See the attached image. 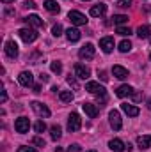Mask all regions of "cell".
Segmentation results:
<instances>
[{"label": "cell", "instance_id": "1", "mask_svg": "<svg viewBox=\"0 0 151 152\" xmlns=\"http://www.w3.org/2000/svg\"><path fill=\"white\" fill-rule=\"evenodd\" d=\"M85 90H87L89 94L96 96L98 99H101V97H107V90H105V87H101V85H100V83H96V81H87V85H85Z\"/></svg>", "mask_w": 151, "mask_h": 152}, {"label": "cell", "instance_id": "2", "mask_svg": "<svg viewBox=\"0 0 151 152\" xmlns=\"http://www.w3.org/2000/svg\"><path fill=\"white\" fill-rule=\"evenodd\" d=\"M94 53H96V50H94V46H93L91 42L84 44V46L78 50V57H80L82 60H91V58H94Z\"/></svg>", "mask_w": 151, "mask_h": 152}, {"label": "cell", "instance_id": "3", "mask_svg": "<svg viewBox=\"0 0 151 152\" xmlns=\"http://www.w3.org/2000/svg\"><path fill=\"white\" fill-rule=\"evenodd\" d=\"M80 127H82V118H80L78 113L73 112V113L70 115V118H68V131H70V133H75Z\"/></svg>", "mask_w": 151, "mask_h": 152}, {"label": "cell", "instance_id": "4", "mask_svg": "<svg viewBox=\"0 0 151 152\" xmlns=\"http://www.w3.org/2000/svg\"><path fill=\"white\" fill-rule=\"evenodd\" d=\"M18 36L21 37V41H25L29 44V42H34L38 39V32L32 30V28H20L18 30Z\"/></svg>", "mask_w": 151, "mask_h": 152}, {"label": "cell", "instance_id": "5", "mask_svg": "<svg viewBox=\"0 0 151 152\" xmlns=\"http://www.w3.org/2000/svg\"><path fill=\"white\" fill-rule=\"evenodd\" d=\"M29 127H30V122H29V118L27 117H20V118H16V122H14V129H16V133H29Z\"/></svg>", "mask_w": 151, "mask_h": 152}, {"label": "cell", "instance_id": "6", "mask_svg": "<svg viewBox=\"0 0 151 152\" xmlns=\"http://www.w3.org/2000/svg\"><path fill=\"white\" fill-rule=\"evenodd\" d=\"M30 106H32V110H34L39 117H43V118L50 117V110H48V106H46V104H43V103H39V101H32V103H30Z\"/></svg>", "mask_w": 151, "mask_h": 152}, {"label": "cell", "instance_id": "7", "mask_svg": "<svg viewBox=\"0 0 151 152\" xmlns=\"http://www.w3.org/2000/svg\"><path fill=\"white\" fill-rule=\"evenodd\" d=\"M68 18H70V21H71L73 25H85V23H87V18H85L80 11H70Z\"/></svg>", "mask_w": 151, "mask_h": 152}, {"label": "cell", "instance_id": "8", "mask_svg": "<svg viewBox=\"0 0 151 152\" xmlns=\"http://www.w3.org/2000/svg\"><path fill=\"white\" fill-rule=\"evenodd\" d=\"M109 122H110L112 129H115V131H119V129H121L123 120H121V115H119V112H117V110H112V112L109 113Z\"/></svg>", "mask_w": 151, "mask_h": 152}, {"label": "cell", "instance_id": "9", "mask_svg": "<svg viewBox=\"0 0 151 152\" xmlns=\"http://www.w3.org/2000/svg\"><path fill=\"white\" fill-rule=\"evenodd\" d=\"M18 83L23 85V87H32L34 85V76H32V73H29V71L20 73L18 75Z\"/></svg>", "mask_w": 151, "mask_h": 152}, {"label": "cell", "instance_id": "10", "mask_svg": "<svg viewBox=\"0 0 151 152\" xmlns=\"http://www.w3.org/2000/svg\"><path fill=\"white\" fill-rule=\"evenodd\" d=\"M4 51H5V55L9 57V58H16L18 57V44L14 42V41H7L5 42V48H4Z\"/></svg>", "mask_w": 151, "mask_h": 152}, {"label": "cell", "instance_id": "11", "mask_svg": "<svg viewBox=\"0 0 151 152\" xmlns=\"http://www.w3.org/2000/svg\"><path fill=\"white\" fill-rule=\"evenodd\" d=\"M114 46H115L114 37H103L101 41H100V48H101V51H103V53H112Z\"/></svg>", "mask_w": 151, "mask_h": 152}, {"label": "cell", "instance_id": "12", "mask_svg": "<svg viewBox=\"0 0 151 152\" xmlns=\"http://www.w3.org/2000/svg\"><path fill=\"white\" fill-rule=\"evenodd\" d=\"M82 110L85 112V115L89 117V118H94L96 115H98V106L94 104V103H82Z\"/></svg>", "mask_w": 151, "mask_h": 152}, {"label": "cell", "instance_id": "13", "mask_svg": "<svg viewBox=\"0 0 151 152\" xmlns=\"http://www.w3.org/2000/svg\"><path fill=\"white\" fill-rule=\"evenodd\" d=\"M75 76L80 78V80H87V78L91 76V69L85 67L84 64H76L75 66Z\"/></svg>", "mask_w": 151, "mask_h": 152}, {"label": "cell", "instance_id": "14", "mask_svg": "<svg viewBox=\"0 0 151 152\" xmlns=\"http://www.w3.org/2000/svg\"><path fill=\"white\" fill-rule=\"evenodd\" d=\"M137 147H139L141 151L150 149L151 147V134H142V136H139V138H137Z\"/></svg>", "mask_w": 151, "mask_h": 152}, {"label": "cell", "instance_id": "15", "mask_svg": "<svg viewBox=\"0 0 151 152\" xmlns=\"http://www.w3.org/2000/svg\"><path fill=\"white\" fill-rule=\"evenodd\" d=\"M109 149L114 151V152H124V151H126V145H124L119 138H114V140L109 142Z\"/></svg>", "mask_w": 151, "mask_h": 152}, {"label": "cell", "instance_id": "16", "mask_svg": "<svg viewBox=\"0 0 151 152\" xmlns=\"http://www.w3.org/2000/svg\"><path fill=\"white\" fill-rule=\"evenodd\" d=\"M80 30L78 28H75V27H70L68 30H66V37H68V41L70 42H76V41H80Z\"/></svg>", "mask_w": 151, "mask_h": 152}, {"label": "cell", "instance_id": "17", "mask_svg": "<svg viewBox=\"0 0 151 152\" xmlns=\"http://www.w3.org/2000/svg\"><path fill=\"white\" fill-rule=\"evenodd\" d=\"M112 75L117 78V80H124V78H128V69H124L123 66H114L112 67Z\"/></svg>", "mask_w": 151, "mask_h": 152}, {"label": "cell", "instance_id": "18", "mask_svg": "<svg viewBox=\"0 0 151 152\" xmlns=\"http://www.w3.org/2000/svg\"><path fill=\"white\" fill-rule=\"evenodd\" d=\"M132 94H133V87H130V85H121L115 90V96L117 97H126V96H132Z\"/></svg>", "mask_w": 151, "mask_h": 152}, {"label": "cell", "instance_id": "19", "mask_svg": "<svg viewBox=\"0 0 151 152\" xmlns=\"http://www.w3.org/2000/svg\"><path fill=\"white\" fill-rule=\"evenodd\" d=\"M25 21H27V25H30V27H36V28H39V27H43L44 23H43V20L39 18V16H36V14H30V16H27L25 18Z\"/></svg>", "mask_w": 151, "mask_h": 152}, {"label": "cell", "instance_id": "20", "mask_svg": "<svg viewBox=\"0 0 151 152\" xmlns=\"http://www.w3.org/2000/svg\"><path fill=\"white\" fill-rule=\"evenodd\" d=\"M105 12H107V5H105V4H98V5L91 7V16H94V18L103 16Z\"/></svg>", "mask_w": 151, "mask_h": 152}, {"label": "cell", "instance_id": "21", "mask_svg": "<svg viewBox=\"0 0 151 152\" xmlns=\"http://www.w3.org/2000/svg\"><path fill=\"white\" fill-rule=\"evenodd\" d=\"M121 110H123L126 115H130V117H137V115H139V108L133 106V104H128V103L121 104Z\"/></svg>", "mask_w": 151, "mask_h": 152}, {"label": "cell", "instance_id": "22", "mask_svg": "<svg viewBox=\"0 0 151 152\" xmlns=\"http://www.w3.org/2000/svg\"><path fill=\"white\" fill-rule=\"evenodd\" d=\"M43 7L48 11V12H59L61 11V7H59V4L55 2V0H46L44 4H43Z\"/></svg>", "mask_w": 151, "mask_h": 152}, {"label": "cell", "instance_id": "23", "mask_svg": "<svg viewBox=\"0 0 151 152\" xmlns=\"http://www.w3.org/2000/svg\"><path fill=\"white\" fill-rule=\"evenodd\" d=\"M150 34H151V28L148 27V25H142V27L137 28V36H139L141 39H148L150 37Z\"/></svg>", "mask_w": 151, "mask_h": 152}, {"label": "cell", "instance_id": "24", "mask_svg": "<svg viewBox=\"0 0 151 152\" xmlns=\"http://www.w3.org/2000/svg\"><path fill=\"white\" fill-rule=\"evenodd\" d=\"M59 97H61L62 103H71V101H73V92H70V90H61V92H59Z\"/></svg>", "mask_w": 151, "mask_h": 152}, {"label": "cell", "instance_id": "25", "mask_svg": "<svg viewBox=\"0 0 151 152\" xmlns=\"http://www.w3.org/2000/svg\"><path fill=\"white\" fill-rule=\"evenodd\" d=\"M50 136H52V140H55V142H57V140L62 136V129H61L59 126H53V127L50 129Z\"/></svg>", "mask_w": 151, "mask_h": 152}, {"label": "cell", "instance_id": "26", "mask_svg": "<svg viewBox=\"0 0 151 152\" xmlns=\"http://www.w3.org/2000/svg\"><path fill=\"white\" fill-rule=\"evenodd\" d=\"M130 50H132V42H130V41L124 39V41L119 42V51H121V53H128Z\"/></svg>", "mask_w": 151, "mask_h": 152}, {"label": "cell", "instance_id": "27", "mask_svg": "<svg viewBox=\"0 0 151 152\" xmlns=\"http://www.w3.org/2000/svg\"><path fill=\"white\" fill-rule=\"evenodd\" d=\"M112 20H114V23H115V25H119V27H121L123 23H126V21H128V16H124V14H114Z\"/></svg>", "mask_w": 151, "mask_h": 152}, {"label": "cell", "instance_id": "28", "mask_svg": "<svg viewBox=\"0 0 151 152\" xmlns=\"http://www.w3.org/2000/svg\"><path fill=\"white\" fill-rule=\"evenodd\" d=\"M50 69H52V73L61 75V73H62V64H61V62H52V64H50Z\"/></svg>", "mask_w": 151, "mask_h": 152}, {"label": "cell", "instance_id": "29", "mask_svg": "<svg viewBox=\"0 0 151 152\" xmlns=\"http://www.w3.org/2000/svg\"><path fill=\"white\" fill-rule=\"evenodd\" d=\"M34 129H36V133H43V131L46 129V124H44L43 120H38V122L34 124Z\"/></svg>", "mask_w": 151, "mask_h": 152}, {"label": "cell", "instance_id": "30", "mask_svg": "<svg viewBox=\"0 0 151 152\" xmlns=\"http://www.w3.org/2000/svg\"><path fill=\"white\" fill-rule=\"evenodd\" d=\"M117 34L126 37V36H130V34H132V30H130V28H126V27H117Z\"/></svg>", "mask_w": 151, "mask_h": 152}, {"label": "cell", "instance_id": "31", "mask_svg": "<svg viewBox=\"0 0 151 152\" xmlns=\"http://www.w3.org/2000/svg\"><path fill=\"white\" fill-rule=\"evenodd\" d=\"M52 34H53L55 37H59V36L62 34V27H61L59 23H57V25H53V28H52Z\"/></svg>", "mask_w": 151, "mask_h": 152}, {"label": "cell", "instance_id": "32", "mask_svg": "<svg viewBox=\"0 0 151 152\" xmlns=\"http://www.w3.org/2000/svg\"><path fill=\"white\" fill-rule=\"evenodd\" d=\"M132 5V0H119L117 2V7H121V9H128Z\"/></svg>", "mask_w": 151, "mask_h": 152}, {"label": "cell", "instance_id": "33", "mask_svg": "<svg viewBox=\"0 0 151 152\" xmlns=\"http://www.w3.org/2000/svg\"><path fill=\"white\" fill-rule=\"evenodd\" d=\"M66 80H68V83H70V85H71V87H73V88H78V81H76V78L75 76H68V78H66Z\"/></svg>", "mask_w": 151, "mask_h": 152}, {"label": "cell", "instance_id": "34", "mask_svg": "<svg viewBox=\"0 0 151 152\" xmlns=\"http://www.w3.org/2000/svg\"><path fill=\"white\" fill-rule=\"evenodd\" d=\"M18 152H38L34 147H27V145H21V147H18Z\"/></svg>", "mask_w": 151, "mask_h": 152}, {"label": "cell", "instance_id": "35", "mask_svg": "<svg viewBox=\"0 0 151 152\" xmlns=\"http://www.w3.org/2000/svg\"><path fill=\"white\" fill-rule=\"evenodd\" d=\"M32 142H34V145H38V147H44V140H43L41 136H36Z\"/></svg>", "mask_w": 151, "mask_h": 152}, {"label": "cell", "instance_id": "36", "mask_svg": "<svg viewBox=\"0 0 151 152\" xmlns=\"http://www.w3.org/2000/svg\"><path fill=\"white\" fill-rule=\"evenodd\" d=\"M66 151L68 152H80V145H78V143H73V145H70Z\"/></svg>", "mask_w": 151, "mask_h": 152}, {"label": "cell", "instance_id": "37", "mask_svg": "<svg viewBox=\"0 0 151 152\" xmlns=\"http://www.w3.org/2000/svg\"><path fill=\"white\" fill-rule=\"evenodd\" d=\"M25 7H29V9H36V4H34V0H25V4H23Z\"/></svg>", "mask_w": 151, "mask_h": 152}, {"label": "cell", "instance_id": "38", "mask_svg": "<svg viewBox=\"0 0 151 152\" xmlns=\"http://www.w3.org/2000/svg\"><path fill=\"white\" fill-rule=\"evenodd\" d=\"M98 76H100L103 81H107V80H109V76H107V73H105V71H98Z\"/></svg>", "mask_w": 151, "mask_h": 152}, {"label": "cell", "instance_id": "39", "mask_svg": "<svg viewBox=\"0 0 151 152\" xmlns=\"http://www.w3.org/2000/svg\"><path fill=\"white\" fill-rule=\"evenodd\" d=\"M0 101H2V103H5V101H7V92H5V90H2V92H0Z\"/></svg>", "mask_w": 151, "mask_h": 152}, {"label": "cell", "instance_id": "40", "mask_svg": "<svg viewBox=\"0 0 151 152\" xmlns=\"http://www.w3.org/2000/svg\"><path fill=\"white\" fill-rule=\"evenodd\" d=\"M39 78H41V81H48V75H43V73H41Z\"/></svg>", "mask_w": 151, "mask_h": 152}, {"label": "cell", "instance_id": "41", "mask_svg": "<svg viewBox=\"0 0 151 152\" xmlns=\"http://www.w3.org/2000/svg\"><path fill=\"white\" fill-rule=\"evenodd\" d=\"M34 92H36V94L41 92V87H39V85H34Z\"/></svg>", "mask_w": 151, "mask_h": 152}, {"label": "cell", "instance_id": "42", "mask_svg": "<svg viewBox=\"0 0 151 152\" xmlns=\"http://www.w3.org/2000/svg\"><path fill=\"white\" fill-rule=\"evenodd\" d=\"M4 4H11V2H14V0H2Z\"/></svg>", "mask_w": 151, "mask_h": 152}, {"label": "cell", "instance_id": "43", "mask_svg": "<svg viewBox=\"0 0 151 152\" xmlns=\"http://www.w3.org/2000/svg\"><path fill=\"white\" fill-rule=\"evenodd\" d=\"M87 152H96V151H87Z\"/></svg>", "mask_w": 151, "mask_h": 152}, {"label": "cell", "instance_id": "44", "mask_svg": "<svg viewBox=\"0 0 151 152\" xmlns=\"http://www.w3.org/2000/svg\"><path fill=\"white\" fill-rule=\"evenodd\" d=\"M150 60H151V53H150Z\"/></svg>", "mask_w": 151, "mask_h": 152}, {"label": "cell", "instance_id": "45", "mask_svg": "<svg viewBox=\"0 0 151 152\" xmlns=\"http://www.w3.org/2000/svg\"><path fill=\"white\" fill-rule=\"evenodd\" d=\"M84 2H87V0H84Z\"/></svg>", "mask_w": 151, "mask_h": 152}]
</instances>
